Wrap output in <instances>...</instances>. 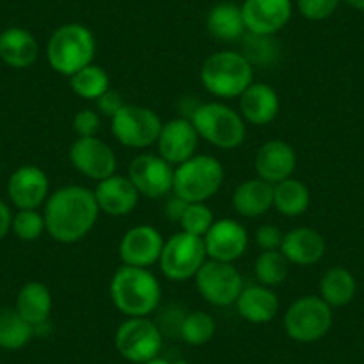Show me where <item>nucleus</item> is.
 Wrapping results in <instances>:
<instances>
[{
    "label": "nucleus",
    "mask_w": 364,
    "mask_h": 364,
    "mask_svg": "<svg viewBox=\"0 0 364 364\" xmlns=\"http://www.w3.org/2000/svg\"><path fill=\"white\" fill-rule=\"evenodd\" d=\"M99 215L95 193L84 186H63L45 202L48 236L63 245L84 240L97 225Z\"/></svg>",
    "instance_id": "nucleus-1"
},
{
    "label": "nucleus",
    "mask_w": 364,
    "mask_h": 364,
    "mask_svg": "<svg viewBox=\"0 0 364 364\" xmlns=\"http://www.w3.org/2000/svg\"><path fill=\"white\" fill-rule=\"evenodd\" d=\"M114 307L127 318H145L161 304V284L149 268L122 264L109 284Z\"/></svg>",
    "instance_id": "nucleus-2"
},
{
    "label": "nucleus",
    "mask_w": 364,
    "mask_h": 364,
    "mask_svg": "<svg viewBox=\"0 0 364 364\" xmlns=\"http://www.w3.org/2000/svg\"><path fill=\"white\" fill-rule=\"evenodd\" d=\"M202 86L218 99H236L254 82V65L236 50L209 55L200 68Z\"/></svg>",
    "instance_id": "nucleus-3"
},
{
    "label": "nucleus",
    "mask_w": 364,
    "mask_h": 364,
    "mask_svg": "<svg viewBox=\"0 0 364 364\" xmlns=\"http://www.w3.org/2000/svg\"><path fill=\"white\" fill-rule=\"evenodd\" d=\"M97 54V40L82 23H65L52 33L47 43L48 65L54 72L70 77L91 65Z\"/></svg>",
    "instance_id": "nucleus-4"
},
{
    "label": "nucleus",
    "mask_w": 364,
    "mask_h": 364,
    "mask_svg": "<svg viewBox=\"0 0 364 364\" xmlns=\"http://www.w3.org/2000/svg\"><path fill=\"white\" fill-rule=\"evenodd\" d=\"M225 178V170L216 157L195 154L188 161L175 166L173 191L188 204L208 202L220 191Z\"/></svg>",
    "instance_id": "nucleus-5"
},
{
    "label": "nucleus",
    "mask_w": 364,
    "mask_h": 364,
    "mask_svg": "<svg viewBox=\"0 0 364 364\" xmlns=\"http://www.w3.org/2000/svg\"><path fill=\"white\" fill-rule=\"evenodd\" d=\"M188 120L195 125L198 136L216 149H237L247 136V122L243 117L222 102L198 104Z\"/></svg>",
    "instance_id": "nucleus-6"
},
{
    "label": "nucleus",
    "mask_w": 364,
    "mask_h": 364,
    "mask_svg": "<svg viewBox=\"0 0 364 364\" xmlns=\"http://www.w3.org/2000/svg\"><path fill=\"white\" fill-rule=\"evenodd\" d=\"M284 328L296 343L320 341L332 328V307L320 295L300 296L286 311Z\"/></svg>",
    "instance_id": "nucleus-7"
},
{
    "label": "nucleus",
    "mask_w": 364,
    "mask_h": 364,
    "mask_svg": "<svg viewBox=\"0 0 364 364\" xmlns=\"http://www.w3.org/2000/svg\"><path fill=\"white\" fill-rule=\"evenodd\" d=\"M205 261H208V252H205L204 237L181 230L164 241L159 266L164 277L182 282L195 279Z\"/></svg>",
    "instance_id": "nucleus-8"
},
{
    "label": "nucleus",
    "mask_w": 364,
    "mask_h": 364,
    "mask_svg": "<svg viewBox=\"0 0 364 364\" xmlns=\"http://www.w3.org/2000/svg\"><path fill=\"white\" fill-rule=\"evenodd\" d=\"M114 345L125 360L143 364L159 357L163 348V332L156 321L145 318H127L114 334Z\"/></svg>",
    "instance_id": "nucleus-9"
},
{
    "label": "nucleus",
    "mask_w": 364,
    "mask_h": 364,
    "mask_svg": "<svg viewBox=\"0 0 364 364\" xmlns=\"http://www.w3.org/2000/svg\"><path fill=\"white\" fill-rule=\"evenodd\" d=\"M163 122L152 109L136 104H125L113 118V136L127 149H149L156 145Z\"/></svg>",
    "instance_id": "nucleus-10"
},
{
    "label": "nucleus",
    "mask_w": 364,
    "mask_h": 364,
    "mask_svg": "<svg viewBox=\"0 0 364 364\" xmlns=\"http://www.w3.org/2000/svg\"><path fill=\"white\" fill-rule=\"evenodd\" d=\"M198 293L208 304L225 307L236 304L243 286V277L234 262L208 259L195 275Z\"/></svg>",
    "instance_id": "nucleus-11"
},
{
    "label": "nucleus",
    "mask_w": 364,
    "mask_h": 364,
    "mask_svg": "<svg viewBox=\"0 0 364 364\" xmlns=\"http://www.w3.org/2000/svg\"><path fill=\"white\" fill-rule=\"evenodd\" d=\"M68 157L72 166L91 181L100 182L117 173V154L97 136L77 138L70 146Z\"/></svg>",
    "instance_id": "nucleus-12"
},
{
    "label": "nucleus",
    "mask_w": 364,
    "mask_h": 364,
    "mask_svg": "<svg viewBox=\"0 0 364 364\" xmlns=\"http://www.w3.org/2000/svg\"><path fill=\"white\" fill-rule=\"evenodd\" d=\"M173 171L175 168L159 154H141L132 159L127 177L141 197L161 198L173 191Z\"/></svg>",
    "instance_id": "nucleus-13"
},
{
    "label": "nucleus",
    "mask_w": 364,
    "mask_h": 364,
    "mask_svg": "<svg viewBox=\"0 0 364 364\" xmlns=\"http://www.w3.org/2000/svg\"><path fill=\"white\" fill-rule=\"evenodd\" d=\"M247 33L275 36L293 15L291 0H245L241 6Z\"/></svg>",
    "instance_id": "nucleus-14"
},
{
    "label": "nucleus",
    "mask_w": 364,
    "mask_h": 364,
    "mask_svg": "<svg viewBox=\"0 0 364 364\" xmlns=\"http://www.w3.org/2000/svg\"><path fill=\"white\" fill-rule=\"evenodd\" d=\"M164 247V237L152 225H136L122 236L118 245V255L122 262L136 268H150L159 262Z\"/></svg>",
    "instance_id": "nucleus-15"
},
{
    "label": "nucleus",
    "mask_w": 364,
    "mask_h": 364,
    "mask_svg": "<svg viewBox=\"0 0 364 364\" xmlns=\"http://www.w3.org/2000/svg\"><path fill=\"white\" fill-rule=\"evenodd\" d=\"M197 129L188 118H173L163 124L157 138V154L171 166H178L197 154L198 149Z\"/></svg>",
    "instance_id": "nucleus-16"
},
{
    "label": "nucleus",
    "mask_w": 364,
    "mask_h": 364,
    "mask_svg": "<svg viewBox=\"0 0 364 364\" xmlns=\"http://www.w3.org/2000/svg\"><path fill=\"white\" fill-rule=\"evenodd\" d=\"M205 252L209 259L234 262L245 255L248 248V232L237 220H215L204 236Z\"/></svg>",
    "instance_id": "nucleus-17"
},
{
    "label": "nucleus",
    "mask_w": 364,
    "mask_h": 364,
    "mask_svg": "<svg viewBox=\"0 0 364 364\" xmlns=\"http://www.w3.org/2000/svg\"><path fill=\"white\" fill-rule=\"evenodd\" d=\"M48 190L50 182L47 173L34 164L16 168L8 182V195L18 209H38L50 197Z\"/></svg>",
    "instance_id": "nucleus-18"
},
{
    "label": "nucleus",
    "mask_w": 364,
    "mask_h": 364,
    "mask_svg": "<svg viewBox=\"0 0 364 364\" xmlns=\"http://www.w3.org/2000/svg\"><path fill=\"white\" fill-rule=\"evenodd\" d=\"M296 152L284 139H269L259 146L254 166L257 177L269 184H277L284 178L293 177L296 168Z\"/></svg>",
    "instance_id": "nucleus-19"
},
{
    "label": "nucleus",
    "mask_w": 364,
    "mask_h": 364,
    "mask_svg": "<svg viewBox=\"0 0 364 364\" xmlns=\"http://www.w3.org/2000/svg\"><path fill=\"white\" fill-rule=\"evenodd\" d=\"M93 193H95L100 213H106L109 216L131 215L141 197L131 178L117 173L97 182Z\"/></svg>",
    "instance_id": "nucleus-20"
},
{
    "label": "nucleus",
    "mask_w": 364,
    "mask_h": 364,
    "mask_svg": "<svg viewBox=\"0 0 364 364\" xmlns=\"http://www.w3.org/2000/svg\"><path fill=\"white\" fill-rule=\"evenodd\" d=\"M281 111L277 91L264 82H252L240 97V114L250 125H268Z\"/></svg>",
    "instance_id": "nucleus-21"
},
{
    "label": "nucleus",
    "mask_w": 364,
    "mask_h": 364,
    "mask_svg": "<svg viewBox=\"0 0 364 364\" xmlns=\"http://www.w3.org/2000/svg\"><path fill=\"white\" fill-rule=\"evenodd\" d=\"M325 250H327L325 237L311 227H296L282 237L281 252L291 264H316L325 255Z\"/></svg>",
    "instance_id": "nucleus-22"
},
{
    "label": "nucleus",
    "mask_w": 364,
    "mask_h": 364,
    "mask_svg": "<svg viewBox=\"0 0 364 364\" xmlns=\"http://www.w3.org/2000/svg\"><path fill=\"white\" fill-rule=\"evenodd\" d=\"M279 296L272 288L262 284L247 286L241 289L236 300V309L243 320L248 323L261 325L268 323L279 313Z\"/></svg>",
    "instance_id": "nucleus-23"
},
{
    "label": "nucleus",
    "mask_w": 364,
    "mask_h": 364,
    "mask_svg": "<svg viewBox=\"0 0 364 364\" xmlns=\"http://www.w3.org/2000/svg\"><path fill=\"white\" fill-rule=\"evenodd\" d=\"M38 54L36 38L23 27H9L0 34V59L11 68H29L36 63Z\"/></svg>",
    "instance_id": "nucleus-24"
},
{
    "label": "nucleus",
    "mask_w": 364,
    "mask_h": 364,
    "mask_svg": "<svg viewBox=\"0 0 364 364\" xmlns=\"http://www.w3.org/2000/svg\"><path fill=\"white\" fill-rule=\"evenodd\" d=\"M234 211L245 218H257L273 208V184L261 177L247 178L232 193Z\"/></svg>",
    "instance_id": "nucleus-25"
},
{
    "label": "nucleus",
    "mask_w": 364,
    "mask_h": 364,
    "mask_svg": "<svg viewBox=\"0 0 364 364\" xmlns=\"http://www.w3.org/2000/svg\"><path fill=\"white\" fill-rule=\"evenodd\" d=\"M16 311L27 323L38 327L50 321L52 293L47 284L40 281H31L20 288L16 296Z\"/></svg>",
    "instance_id": "nucleus-26"
},
{
    "label": "nucleus",
    "mask_w": 364,
    "mask_h": 364,
    "mask_svg": "<svg viewBox=\"0 0 364 364\" xmlns=\"http://www.w3.org/2000/svg\"><path fill=\"white\" fill-rule=\"evenodd\" d=\"M208 33L215 40L230 43L247 34L243 11L234 2H220L208 15Z\"/></svg>",
    "instance_id": "nucleus-27"
},
{
    "label": "nucleus",
    "mask_w": 364,
    "mask_h": 364,
    "mask_svg": "<svg viewBox=\"0 0 364 364\" xmlns=\"http://www.w3.org/2000/svg\"><path fill=\"white\" fill-rule=\"evenodd\" d=\"M311 191L299 178H284L273 184V208L282 216L295 218L302 216L309 209Z\"/></svg>",
    "instance_id": "nucleus-28"
},
{
    "label": "nucleus",
    "mask_w": 364,
    "mask_h": 364,
    "mask_svg": "<svg viewBox=\"0 0 364 364\" xmlns=\"http://www.w3.org/2000/svg\"><path fill=\"white\" fill-rule=\"evenodd\" d=\"M355 277L343 266H334L323 273L320 281V296L331 307H345L355 299Z\"/></svg>",
    "instance_id": "nucleus-29"
},
{
    "label": "nucleus",
    "mask_w": 364,
    "mask_h": 364,
    "mask_svg": "<svg viewBox=\"0 0 364 364\" xmlns=\"http://www.w3.org/2000/svg\"><path fill=\"white\" fill-rule=\"evenodd\" d=\"M70 87L77 97L84 100H99L111 87L109 73L102 66L91 63L79 72L70 75Z\"/></svg>",
    "instance_id": "nucleus-30"
},
{
    "label": "nucleus",
    "mask_w": 364,
    "mask_h": 364,
    "mask_svg": "<svg viewBox=\"0 0 364 364\" xmlns=\"http://www.w3.org/2000/svg\"><path fill=\"white\" fill-rule=\"evenodd\" d=\"M34 338L33 325L16 309H0V348L20 350Z\"/></svg>",
    "instance_id": "nucleus-31"
},
{
    "label": "nucleus",
    "mask_w": 364,
    "mask_h": 364,
    "mask_svg": "<svg viewBox=\"0 0 364 364\" xmlns=\"http://www.w3.org/2000/svg\"><path fill=\"white\" fill-rule=\"evenodd\" d=\"M289 266L291 262L281 250H262L255 259V277L259 284L273 289L284 284L289 275Z\"/></svg>",
    "instance_id": "nucleus-32"
},
{
    "label": "nucleus",
    "mask_w": 364,
    "mask_h": 364,
    "mask_svg": "<svg viewBox=\"0 0 364 364\" xmlns=\"http://www.w3.org/2000/svg\"><path fill=\"white\" fill-rule=\"evenodd\" d=\"M216 332V321L205 311H193L188 313L182 320L181 325V338L182 341H186L188 345L202 346L213 339Z\"/></svg>",
    "instance_id": "nucleus-33"
},
{
    "label": "nucleus",
    "mask_w": 364,
    "mask_h": 364,
    "mask_svg": "<svg viewBox=\"0 0 364 364\" xmlns=\"http://www.w3.org/2000/svg\"><path fill=\"white\" fill-rule=\"evenodd\" d=\"M245 38V52L241 54L252 63V65H272L279 55L277 43L273 36H257V34L247 33Z\"/></svg>",
    "instance_id": "nucleus-34"
},
{
    "label": "nucleus",
    "mask_w": 364,
    "mask_h": 364,
    "mask_svg": "<svg viewBox=\"0 0 364 364\" xmlns=\"http://www.w3.org/2000/svg\"><path fill=\"white\" fill-rule=\"evenodd\" d=\"M178 223H181L184 232L204 237L215 223V215L205 202H195V204L186 205V211H184Z\"/></svg>",
    "instance_id": "nucleus-35"
},
{
    "label": "nucleus",
    "mask_w": 364,
    "mask_h": 364,
    "mask_svg": "<svg viewBox=\"0 0 364 364\" xmlns=\"http://www.w3.org/2000/svg\"><path fill=\"white\" fill-rule=\"evenodd\" d=\"M11 230L18 240L36 241L40 240L41 234L47 230L45 227V216L38 213V209H20L15 216H13Z\"/></svg>",
    "instance_id": "nucleus-36"
},
{
    "label": "nucleus",
    "mask_w": 364,
    "mask_h": 364,
    "mask_svg": "<svg viewBox=\"0 0 364 364\" xmlns=\"http://www.w3.org/2000/svg\"><path fill=\"white\" fill-rule=\"evenodd\" d=\"M341 0H296L299 11L311 22H321L332 16Z\"/></svg>",
    "instance_id": "nucleus-37"
},
{
    "label": "nucleus",
    "mask_w": 364,
    "mask_h": 364,
    "mask_svg": "<svg viewBox=\"0 0 364 364\" xmlns=\"http://www.w3.org/2000/svg\"><path fill=\"white\" fill-rule=\"evenodd\" d=\"M73 131L79 138H91L100 131V114L95 109H82L73 117Z\"/></svg>",
    "instance_id": "nucleus-38"
},
{
    "label": "nucleus",
    "mask_w": 364,
    "mask_h": 364,
    "mask_svg": "<svg viewBox=\"0 0 364 364\" xmlns=\"http://www.w3.org/2000/svg\"><path fill=\"white\" fill-rule=\"evenodd\" d=\"M282 230L277 225H272V223H266L261 225L255 232V243L259 245L261 250H281L282 245Z\"/></svg>",
    "instance_id": "nucleus-39"
},
{
    "label": "nucleus",
    "mask_w": 364,
    "mask_h": 364,
    "mask_svg": "<svg viewBox=\"0 0 364 364\" xmlns=\"http://www.w3.org/2000/svg\"><path fill=\"white\" fill-rule=\"evenodd\" d=\"M95 102H97V109H99L97 113L102 114V117L106 118H113L114 114L125 106L122 93L120 91L113 90V87H109V90H107L99 100H95Z\"/></svg>",
    "instance_id": "nucleus-40"
},
{
    "label": "nucleus",
    "mask_w": 364,
    "mask_h": 364,
    "mask_svg": "<svg viewBox=\"0 0 364 364\" xmlns=\"http://www.w3.org/2000/svg\"><path fill=\"white\" fill-rule=\"evenodd\" d=\"M186 205L188 202L182 200V198H178L177 195H173L171 198H168L166 202V216L171 220V222H181L182 215H184V211H186Z\"/></svg>",
    "instance_id": "nucleus-41"
},
{
    "label": "nucleus",
    "mask_w": 364,
    "mask_h": 364,
    "mask_svg": "<svg viewBox=\"0 0 364 364\" xmlns=\"http://www.w3.org/2000/svg\"><path fill=\"white\" fill-rule=\"evenodd\" d=\"M11 223H13L11 209H9L8 204H4V202L0 200V241L8 236V232L11 230Z\"/></svg>",
    "instance_id": "nucleus-42"
},
{
    "label": "nucleus",
    "mask_w": 364,
    "mask_h": 364,
    "mask_svg": "<svg viewBox=\"0 0 364 364\" xmlns=\"http://www.w3.org/2000/svg\"><path fill=\"white\" fill-rule=\"evenodd\" d=\"M345 2L350 6V8H353V9H357V11L364 13V0H345Z\"/></svg>",
    "instance_id": "nucleus-43"
},
{
    "label": "nucleus",
    "mask_w": 364,
    "mask_h": 364,
    "mask_svg": "<svg viewBox=\"0 0 364 364\" xmlns=\"http://www.w3.org/2000/svg\"><path fill=\"white\" fill-rule=\"evenodd\" d=\"M143 364H171V363L168 359H163V357H154V359L146 360V363Z\"/></svg>",
    "instance_id": "nucleus-44"
},
{
    "label": "nucleus",
    "mask_w": 364,
    "mask_h": 364,
    "mask_svg": "<svg viewBox=\"0 0 364 364\" xmlns=\"http://www.w3.org/2000/svg\"><path fill=\"white\" fill-rule=\"evenodd\" d=\"M171 364H190V363H188V360H184V359H177V360H173Z\"/></svg>",
    "instance_id": "nucleus-45"
}]
</instances>
